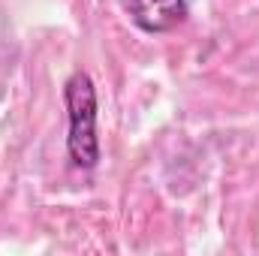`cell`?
Wrapping results in <instances>:
<instances>
[{"label":"cell","instance_id":"obj_1","mask_svg":"<svg viewBox=\"0 0 259 256\" xmlns=\"http://www.w3.org/2000/svg\"><path fill=\"white\" fill-rule=\"evenodd\" d=\"M64 103L69 133H66V154L75 169H97L100 163V136H97V88L88 72H72L64 84Z\"/></svg>","mask_w":259,"mask_h":256},{"label":"cell","instance_id":"obj_2","mask_svg":"<svg viewBox=\"0 0 259 256\" xmlns=\"http://www.w3.org/2000/svg\"><path fill=\"white\" fill-rule=\"evenodd\" d=\"M121 6L139 30L154 36L178 30L190 15L187 0H121Z\"/></svg>","mask_w":259,"mask_h":256}]
</instances>
